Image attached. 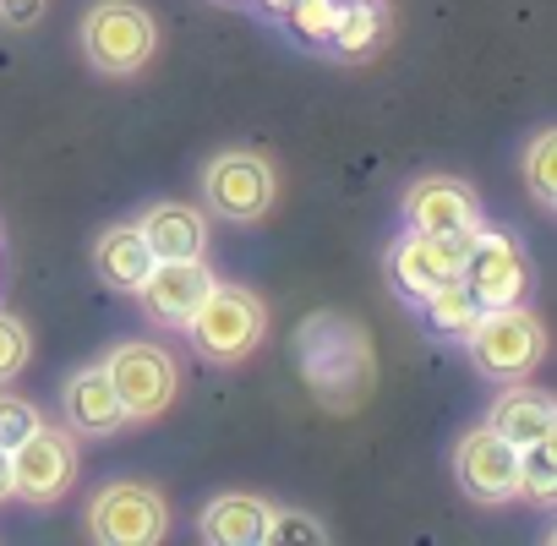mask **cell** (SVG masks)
<instances>
[{"mask_svg": "<svg viewBox=\"0 0 557 546\" xmlns=\"http://www.w3.org/2000/svg\"><path fill=\"white\" fill-rule=\"evenodd\" d=\"M296 361H301V377L323 410H356L377 377L367 328L356 318H339V312H312L296 328Z\"/></svg>", "mask_w": 557, "mask_h": 546, "instance_id": "6da1fadb", "label": "cell"}, {"mask_svg": "<svg viewBox=\"0 0 557 546\" xmlns=\"http://www.w3.org/2000/svg\"><path fill=\"white\" fill-rule=\"evenodd\" d=\"M181 334L191 339V350H197L202 361L235 367V361H246V356L262 345V334H268V307H262V296L246 290V285H213V290L202 296V307L186 318Z\"/></svg>", "mask_w": 557, "mask_h": 546, "instance_id": "7a4b0ae2", "label": "cell"}, {"mask_svg": "<svg viewBox=\"0 0 557 546\" xmlns=\"http://www.w3.org/2000/svg\"><path fill=\"white\" fill-rule=\"evenodd\" d=\"M159 50V23L137 0H94L83 17V55L104 77H137Z\"/></svg>", "mask_w": 557, "mask_h": 546, "instance_id": "3957f363", "label": "cell"}, {"mask_svg": "<svg viewBox=\"0 0 557 546\" xmlns=\"http://www.w3.org/2000/svg\"><path fill=\"white\" fill-rule=\"evenodd\" d=\"M465 345H470V361H475L481 377H492V383H519V377H530V372L541 367V356H546V328H541V318H535L524 301H519V307H486Z\"/></svg>", "mask_w": 557, "mask_h": 546, "instance_id": "277c9868", "label": "cell"}, {"mask_svg": "<svg viewBox=\"0 0 557 546\" xmlns=\"http://www.w3.org/2000/svg\"><path fill=\"white\" fill-rule=\"evenodd\" d=\"M99 367H104V377L115 383L121 410H126L132 426H137V421H159V415L175 405V394H181V367H175V356H170L164 345H153V339H121Z\"/></svg>", "mask_w": 557, "mask_h": 546, "instance_id": "5b68a950", "label": "cell"}, {"mask_svg": "<svg viewBox=\"0 0 557 546\" xmlns=\"http://www.w3.org/2000/svg\"><path fill=\"white\" fill-rule=\"evenodd\" d=\"M278 197V175L262 153L251 148H224L202 164V202L213 219H230V224H257Z\"/></svg>", "mask_w": 557, "mask_h": 546, "instance_id": "8992f818", "label": "cell"}, {"mask_svg": "<svg viewBox=\"0 0 557 546\" xmlns=\"http://www.w3.org/2000/svg\"><path fill=\"white\" fill-rule=\"evenodd\" d=\"M170 530V502L148 481H110L88 502V535L99 546H153Z\"/></svg>", "mask_w": 557, "mask_h": 546, "instance_id": "52a82bcc", "label": "cell"}, {"mask_svg": "<svg viewBox=\"0 0 557 546\" xmlns=\"http://www.w3.org/2000/svg\"><path fill=\"white\" fill-rule=\"evenodd\" d=\"M459 280L470 285V296L481 307H519L530 301V285H535V268L524 257V246L508 235V229H470L465 240V268Z\"/></svg>", "mask_w": 557, "mask_h": 546, "instance_id": "ba28073f", "label": "cell"}, {"mask_svg": "<svg viewBox=\"0 0 557 546\" xmlns=\"http://www.w3.org/2000/svg\"><path fill=\"white\" fill-rule=\"evenodd\" d=\"M77 481V432L72 426H39L34 437H23L12 448V497H23L28 508H50L72 492Z\"/></svg>", "mask_w": 557, "mask_h": 546, "instance_id": "9c48e42d", "label": "cell"}, {"mask_svg": "<svg viewBox=\"0 0 557 546\" xmlns=\"http://www.w3.org/2000/svg\"><path fill=\"white\" fill-rule=\"evenodd\" d=\"M454 481H459V492L470 502L503 508V502L519 497V448L481 421V426H470L454 443Z\"/></svg>", "mask_w": 557, "mask_h": 546, "instance_id": "30bf717a", "label": "cell"}, {"mask_svg": "<svg viewBox=\"0 0 557 546\" xmlns=\"http://www.w3.org/2000/svg\"><path fill=\"white\" fill-rule=\"evenodd\" d=\"M219 280H213V268H208V257H159L153 268H148V280L137 285V301H143V312H148V323L153 328H186V318L202 307V296L213 290Z\"/></svg>", "mask_w": 557, "mask_h": 546, "instance_id": "8fae6325", "label": "cell"}, {"mask_svg": "<svg viewBox=\"0 0 557 546\" xmlns=\"http://www.w3.org/2000/svg\"><path fill=\"white\" fill-rule=\"evenodd\" d=\"M399 213H405V229H421V235H470V229H481V197L459 175L410 181V191L399 197Z\"/></svg>", "mask_w": 557, "mask_h": 546, "instance_id": "7c38bea8", "label": "cell"}, {"mask_svg": "<svg viewBox=\"0 0 557 546\" xmlns=\"http://www.w3.org/2000/svg\"><path fill=\"white\" fill-rule=\"evenodd\" d=\"M61 410H66V426H72L77 437H110V432L132 426L126 410H121L115 383L104 377V367H83V372H72L66 388H61Z\"/></svg>", "mask_w": 557, "mask_h": 546, "instance_id": "4fadbf2b", "label": "cell"}, {"mask_svg": "<svg viewBox=\"0 0 557 546\" xmlns=\"http://www.w3.org/2000/svg\"><path fill=\"white\" fill-rule=\"evenodd\" d=\"M486 426L492 432H503L513 448H524V443H541V437H557V405H552V394L546 388H535V383H508L497 399H492V410H486Z\"/></svg>", "mask_w": 557, "mask_h": 546, "instance_id": "5bb4252c", "label": "cell"}, {"mask_svg": "<svg viewBox=\"0 0 557 546\" xmlns=\"http://www.w3.org/2000/svg\"><path fill=\"white\" fill-rule=\"evenodd\" d=\"M137 229L153 257H208V213L197 202H148Z\"/></svg>", "mask_w": 557, "mask_h": 546, "instance_id": "9a60e30c", "label": "cell"}, {"mask_svg": "<svg viewBox=\"0 0 557 546\" xmlns=\"http://www.w3.org/2000/svg\"><path fill=\"white\" fill-rule=\"evenodd\" d=\"M153 262H159V257H153V246L143 240L137 224H110V229L94 240V273H99L110 290H121V296H137V285L148 280Z\"/></svg>", "mask_w": 557, "mask_h": 546, "instance_id": "2e32d148", "label": "cell"}, {"mask_svg": "<svg viewBox=\"0 0 557 546\" xmlns=\"http://www.w3.org/2000/svg\"><path fill=\"white\" fill-rule=\"evenodd\" d=\"M262 524H268V502L251 497V492H219L208 508H202V541L213 546H257L262 541Z\"/></svg>", "mask_w": 557, "mask_h": 546, "instance_id": "e0dca14e", "label": "cell"}, {"mask_svg": "<svg viewBox=\"0 0 557 546\" xmlns=\"http://www.w3.org/2000/svg\"><path fill=\"white\" fill-rule=\"evenodd\" d=\"M383 39H388V7L383 0H345L329 50L339 61H367L372 50H383Z\"/></svg>", "mask_w": 557, "mask_h": 546, "instance_id": "ac0fdd59", "label": "cell"}, {"mask_svg": "<svg viewBox=\"0 0 557 546\" xmlns=\"http://www.w3.org/2000/svg\"><path fill=\"white\" fill-rule=\"evenodd\" d=\"M421 307H426V318H432V328H437L443 339H470V328H475V323H481V312H486V307L470 296V285H465V280H443Z\"/></svg>", "mask_w": 557, "mask_h": 546, "instance_id": "d6986e66", "label": "cell"}, {"mask_svg": "<svg viewBox=\"0 0 557 546\" xmlns=\"http://www.w3.org/2000/svg\"><path fill=\"white\" fill-rule=\"evenodd\" d=\"M339 12L345 0H290L285 12H278V23H285V34L307 50H329L334 28H339Z\"/></svg>", "mask_w": 557, "mask_h": 546, "instance_id": "ffe728a7", "label": "cell"}, {"mask_svg": "<svg viewBox=\"0 0 557 546\" xmlns=\"http://www.w3.org/2000/svg\"><path fill=\"white\" fill-rule=\"evenodd\" d=\"M519 497H530V502L557 497V437H541V443L519 448Z\"/></svg>", "mask_w": 557, "mask_h": 546, "instance_id": "44dd1931", "label": "cell"}, {"mask_svg": "<svg viewBox=\"0 0 557 546\" xmlns=\"http://www.w3.org/2000/svg\"><path fill=\"white\" fill-rule=\"evenodd\" d=\"M524 186H530V197H535L541 208L557 202V132H552V126L535 132L530 148H524Z\"/></svg>", "mask_w": 557, "mask_h": 546, "instance_id": "7402d4cb", "label": "cell"}, {"mask_svg": "<svg viewBox=\"0 0 557 546\" xmlns=\"http://www.w3.org/2000/svg\"><path fill=\"white\" fill-rule=\"evenodd\" d=\"M334 530L323 524V519H312V513H301V508H273L268 502V524H262V541H312V546H323Z\"/></svg>", "mask_w": 557, "mask_h": 546, "instance_id": "603a6c76", "label": "cell"}, {"mask_svg": "<svg viewBox=\"0 0 557 546\" xmlns=\"http://www.w3.org/2000/svg\"><path fill=\"white\" fill-rule=\"evenodd\" d=\"M45 426L39 405L23 399V394H0V448H17L23 437H34Z\"/></svg>", "mask_w": 557, "mask_h": 546, "instance_id": "cb8c5ba5", "label": "cell"}, {"mask_svg": "<svg viewBox=\"0 0 557 546\" xmlns=\"http://www.w3.org/2000/svg\"><path fill=\"white\" fill-rule=\"evenodd\" d=\"M28 356H34V334H28V323L12 318V312H0V383H12V377L28 367Z\"/></svg>", "mask_w": 557, "mask_h": 546, "instance_id": "d4e9b609", "label": "cell"}, {"mask_svg": "<svg viewBox=\"0 0 557 546\" xmlns=\"http://www.w3.org/2000/svg\"><path fill=\"white\" fill-rule=\"evenodd\" d=\"M0 17L17 23V28H28V23L45 17V0H0Z\"/></svg>", "mask_w": 557, "mask_h": 546, "instance_id": "484cf974", "label": "cell"}, {"mask_svg": "<svg viewBox=\"0 0 557 546\" xmlns=\"http://www.w3.org/2000/svg\"><path fill=\"white\" fill-rule=\"evenodd\" d=\"M12 497V448H0V502Z\"/></svg>", "mask_w": 557, "mask_h": 546, "instance_id": "4316f807", "label": "cell"}, {"mask_svg": "<svg viewBox=\"0 0 557 546\" xmlns=\"http://www.w3.org/2000/svg\"><path fill=\"white\" fill-rule=\"evenodd\" d=\"M251 7H262L268 17H278V12H285V7H290V0H251Z\"/></svg>", "mask_w": 557, "mask_h": 546, "instance_id": "83f0119b", "label": "cell"}]
</instances>
